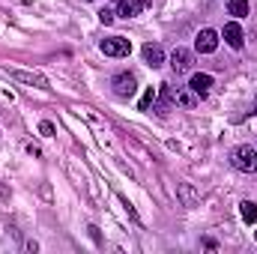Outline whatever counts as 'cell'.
<instances>
[{"label":"cell","mask_w":257,"mask_h":254,"mask_svg":"<svg viewBox=\"0 0 257 254\" xmlns=\"http://www.w3.org/2000/svg\"><path fill=\"white\" fill-rule=\"evenodd\" d=\"M230 165H233L236 171H242V174H254L257 171V150L248 147V144L236 147V150L230 153Z\"/></svg>","instance_id":"1"},{"label":"cell","mask_w":257,"mask_h":254,"mask_svg":"<svg viewBox=\"0 0 257 254\" xmlns=\"http://www.w3.org/2000/svg\"><path fill=\"white\" fill-rule=\"evenodd\" d=\"M111 87H114V96H120V99H132L135 90H138V81H135L132 72H120V75L111 78Z\"/></svg>","instance_id":"2"},{"label":"cell","mask_w":257,"mask_h":254,"mask_svg":"<svg viewBox=\"0 0 257 254\" xmlns=\"http://www.w3.org/2000/svg\"><path fill=\"white\" fill-rule=\"evenodd\" d=\"M128 51H132V42H128L126 36H108V39H102V54L105 57H128Z\"/></svg>","instance_id":"3"},{"label":"cell","mask_w":257,"mask_h":254,"mask_svg":"<svg viewBox=\"0 0 257 254\" xmlns=\"http://www.w3.org/2000/svg\"><path fill=\"white\" fill-rule=\"evenodd\" d=\"M218 48V33L212 30V27H203L200 33H197V39H194V51L197 54H212Z\"/></svg>","instance_id":"4"},{"label":"cell","mask_w":257,"mask_h":254,"mask_svg":"<svg viewBox=\"0 0 257 254\" xmlns=\"http://www.w3.org/2000/svg\"><path fill=\"white\" fill-rule=\"evenodd\" d=\"M9 78L27 84V87H39V90H48V78L39 75V72H27V69H9Z\"/></svg>","instance_id":"5"},{"label":"cell","mask_w":257,"mask_h":254,"mask_svg":"<svg viewBox=\"0 0 257 254\" xmlns=\"http://www.w3.org/2000/svg\"><path fill=\"white\" fill-rule=\"evenodd\" d=\"M221 36H224V42L230 45V48H242L245 45V33H242V27L236 24V21H230V24H224V30H221Z\"/></svg>","instance_id":"6"},{"label":"cell","mask_w":257,"mask_h":254,"mask_svg":"<svg viewBox=\"0 0 257 254\" xmlns=\"http://www.w3.org/2000/svg\"><path fill=\"white\" fill-rule=\"evenodd\" d=\"M212 84H215V81H212V75L197 72V75H192V81H189V90H192L194 96H200V99H203V96L212 90Z\"/></svg>","instance_id":"7"},{"label":"cell","mask_w":257,"mask_h":254,"mask_svg":"<svg viewBox=\"0 0 257 254\" xmlns=\"http://www.w3.org/2000/svg\"><path fill=\"white\" fill-rule=\"evenodd\" d=\"M194 63V54L189 48H174V54H171V66H174V72H189Z\"/></svg>","instance_id":"8"},{"label":"cell","mask_w":257,"mask_h":254,"mask_svg":"<svg viewBox=\"0 0 257 254\" xmlns=\"http://www.w3.org/2000/svg\"><path fill=\"white\" fill-rule=\"evenodd\" d=\"M141 54H144V63L153 66V69H159V66L165 63V51H162V45H153V42H147Z\"/></svg>","instance_id":"9"},{"label":"cell","mask_w":257,"mask_h":254,"mask_svg":"<svg viewBox=\"0 0 257 254\" xmlns=\"http://www.w3.org/2000/svg\"><path fill=\"white\" fill-rule=\"evenodd\" d=\"M147 6H153V0H120V15H123V18H135V15H141Z\"/></svg>","instance_id":"10"},{"label":"cell","mask_w":257,"mask_h":254,"mask_svg":"<svg viewBox=\"0 0 257 254\" xmlns=\"http://www.w3.org/2000/svg\"><path fill=\"white\" fill-rule=\"evenodd\" d=\"M239 215H242V221L254 224V221H257V203H251V200H242V203H239Z\"/></svg>","instance_id":"11"},{"label":"cell","mask_w":257,"mask_h":254,"mask_svg":"<svg viewBox=\"0 0 257 254\" xmlns=\"http://www.w3.org/2000/svg\"><path fill=\"white\" fill-rule=\"evenodd\" d=\"M227 12L233 18H245L248 15V0H227Z\"/></svg>","instance_id":"12"},{"label":"cell","mask_w":257,"mask_h":254,"mask_svg":"<svg viewBox=\"0 0 257 254\" xmlns=\"http://www.w3.org/2000/svg\"><path fill=\"white\" fill-rule=\"evenodd\" d=\"M156 99H159V114H165V108H168V105H171V102H177V99H174V93H171V87H168V84H162V90H159V96H156Z\"/></svg>","instance_id":"13"},{"label":"cell","mask_w":257,"mask_h":254,"mask_svg":"<svg viewBox=\"0 0 257 254\" xmlns=\"http://www.w3.org/2000/svg\"><path fill=\"white\" fill-rule=\"evenodd\" d=\"M174 99H177L183 108H194V105H197V96H194L192 90H177V93H174Z\"/></svg>","instance_id":"14"},{"label":"cell","mask_w":257,"mask_h":254,"mask_svg":"<svg viewBox=\"0 0 257 254\" xmlns=\"http://www.w3.org/2000/svg\"><path fill=\"white\" fill-rule=\"evenodd\" d=\"M156 96H159V93H156L153 87H147V90H144V96H141V102H138V108H141V111H150V105L156 102Z\"/></svg>","instance_id":"15"},{"label":"cell","mask_w":257,"mask_h":254,"mask_svg":"<svg viewBox=\"0 0 257 254\" xmlns=\"http://www.w3.org/2000/svg\"><path fill=\"white\" fill-rule=\"evenodd\" d=\"M180 197H183V203H186V206H194V200H197L189 183H183V186H180Z\"/></svg>","instance_id":"16"},{"label":"cell","mask_w":257,"mask_h":254,"mask_svg":"<svg viewBox=\"0 0 257 254\" xmlns=\"http://www.w3.org/2000/svg\"><path fill=\"white\" fill-rule=\"evenodd\" d=\"M39 132H42L45 138H51V135H54V123H48V120H45V123H39Z\"/></svg>","instance_id":"17"},{"label":"cell","mask_w":257,"mask_h":254,"mask_svg":"<svg viewBox=\"0 0 257 254\" xmlns=\"http://www.w3.org/2000/svg\"><path fill=\"white\" fill-rule=\"evenodd\" d=\"M99 21H102V24H111V21H114V12H111V9H102V12H99Z\"/></svg>","instance_id":"18"}]
</instances>
